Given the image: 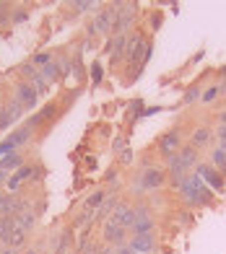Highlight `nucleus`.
Instances as JSON below:
<instances>
[{
	"instance_id": "nucleus-1",
	"label": "nucleus",
	"mask_w": 226,
	"mask_h": 254,
	"mask_svg": "<svg viewBox=\"0 0 226 254\" xmlns=\"http://www.w3.org/2000/svg\"><path fill=\"white\" fill-rule=\"evenodd\" d=\"M198 177H200V182H206L213 192H221L224 190V174H221L219 169L206 166V164H198Z\"/></svg>"
},
{
	"instance_id": "nucleus-2",
	"label": "nucleus",
	"mask_w": 226,
	"mask_h": 254,
	"mask_svg": "<svg viewBox=\"0 0 226 254\" xmlns=\"http://www.w3.org/2000/svg\"><path fill=\"white\" fill-rule=\"evenodd\" d=\"M161 184H164V171L149 169V171H143V174H141L138 190H156V187H161Z\"/></svg>"
},
{
	"instance_id": "nucleus-3",
	"label": "nucleus",
	"mask_w": 226,
	"mask_h": 254,
	"mask_svg": "<svg viewBox=\"0 0 226 254\" xmlns=\"http://www.w3.org/2000/svg\"><path fill=\"white\" fill-rule=\"evenodd\" d=\"M109 221H112V223H117V226H122V228H133L135 210H133V207H117V210L112 213Z\"/></svg>"
},
{
	"instance_id": "nucleus-4",
	"label": "nucleus",
	"mask_w": 226,
	"mask_h": 254,
	"mask_svg": "<svg viewBox=\"0 0 226 254\" xmlns=\"http://www.w3.org/2000/svg\"><path fill=\"white\" fill-rule=\"evenodd\" d=\"M16 101L21 104V107H34V104H37V88L29 86V83L18 86V91H16Z\"/></svg>"
},
{
	"instance_id": "nucleus-5",
	"label": "nucleus",
	"mask_w": 226,
	"mask_h": 254,
	"mask_svg": "<svg viewBox=\"0 0 226 254\" xmlns=\"http://www.w3.org/2000/svg\"><path fill=\"white\" fill-rule=\"evenodd\" d=\"M151 228H153V221L149 218V213L146 210H135V221H133V231L135 234H151Z\"/></svg>"
},
{
	"instance_id": "nucleus-6",
	"label": "nucleus",
	"mask_w": 226,
	"mask_h": 254,
	"mask_svg": "<svg viewBox=\"0 0 226 254\" xmlns=\"http://www.w3.org/2000/svg\"><path fill=\"white\" fill-rule=\"evenodd\" d=\"M125 231H128V228H122V226H117V223L107 221V226H104V239L109 241V244H122V241H125Z\"/></svg>"
},
{
	"instance_id": "nucleus-7",
	"label": "nucleus",
	"mask_w": 226,
	"mask_h": 254,
	"mask_svg": "<svg viewBox=\"0 0 226 254\" xmlns=\"http://www.w3.org/2000/svg\"><path fill=\"white\" fill-rule=\"evenodd\" d=\"M133 249H135V252L149 254V252L153 249V239H151V234H141V236H135V239H133Z\"/></svg>"
},
{
	"instance_id": "nucleus-8",
	"label": "nucleus",
	"mask_w": 226,
	"mask_h": 254,
	"mask_svg": "<svg viewBox=\"0 0 226 254\" xmlns=\"http://www.w3.org/2000/svg\"><path fill=\"white\" fill-rule=\"evenodd\" d=\"M18 117H21V104L13 99V101L5 107V112H3V125H0V127H5L8 122H13V120H18Z\"/></svg>"
},
{
	"instance_id": "nucleus-9",
	"label": "nucleus",
	"mask_w": 226,
	"mask_h": 254,
	"mask_svg": "<svg viewBox=\"0 0 226 254\" xmlns=\"http://www.w3.org/2000/svg\"><path fill=\"white\" fill-rule=\"evenodd\" d=\"M177 145H179V132H169V135H164L161 140H159V148H161L164 153H169V156H172V151H174Z\"/></svg>"
},
{
	"instance_id": "nucleus-10",
	"label": "nucleus",
	"mask_w": 226,
	"mask_h": 254,
	"mask_svg": "<svg viewBox=\"0 0 226 254\" xmlns=\"http://www.w3.org/2000/svg\"><path fill=\"white\" fill-rule=\"evenodd\" d=\"M109 21H112V13H109V10L99 13V16H96V21H94V26H91V31H101V34H107V31H109Z\"/></svg>"
},
{
	"instance_id": "nucleus-11",
	"label": "nucleus",
	"mask_w": 226,
	"mask_h": 254,
	"mask_svg": "<svg viewBox=\"0 0 226 254\" xmlns=\"http://www.w3.org/2000/svg\"><path fill=\"white\" fill-rule=\"evenodd\" d=\"M179 161H182L185 171H187V169H193V166H198V158H195V148H185V151L179 153Z\"/></svg>"
},
{
	"instance_id": "nucleus-12",
	"label": "nucleus",
	"mask_w": 226,
	"mask_h": 254,
	"mask_svg": "<svg viewBox=\"0 0 226 254\" xmlns=\"http://www.w3.org/2000/svg\"><path fill=\"white\" fill-rule=\"evenodd\" d=\"M208 143H211V130H208V127H200V130H195V135H193V145L200 148V145H208Z\"/></svg>"
},
{
	"instance_id": "nucleus-13",
	"label": "nucleus",
	"mask_w": 226,
	"mask_h": 254,
	"mask_svg": "<svg viewBox=\"0 0 226 254\" xmlns=\"http://www.w3.org/2000/svg\"><path fill=\"white\" fill-rule=\"evenodd\" d=\"M211 166L219 169L221 174H226V151H224V148H216V151H213V164Z\"/></svg>"
},
{
	"instance_id": "nucleus-14",
	"label": "nucleus",
	"mask_w": 226,
	"mask_h": 254,
	"mask_svg": "<svg viewBox=\"0 0 226 254\" xmlns=\"http://www.w3.org/2000/svg\"><path fill=\"white\" fill-rule=\"evenodd\" d=\"M10 231H13V221L10 218H0V241H5L10 236Z\"/></svg>"
},
{
	"instance_id": "nucleus-15",
	"label": "nucleus",
	"mask_w": 226,
	"mask_h": 254,
	"mask_svg": "<svg viewBox=\"0 0 226 254\" xmlns=\"http://www.w3.org/2000/svg\"><path fill=\"white\" fill-rule=\"evenodd\" d=\"M34 174V169H29V166H24V169H18L16 174H13V179H10V187H16L18 182H24L26 177H31Z\"/></svg>"
},
{
	"instance_id": "nucleus-16",
	"label": "nucleus",
	"mask_w": 226,
	"mask_h": 254,
	"mask_svg": "<svg viewBox=\"0 0 226 254\" xmlns=\"http://www.w3.org/2000/svg\"><path fill=\"white\" fill-rule=\"evenodd\" d=\"M5 241H8L10 247H21V244H24V231H21V228H16V231H10V236H8Z\"/></svg>"
},
{
	"instance_id": "nucleus-17",
	"label": "nucleus",
	"mask_w": 226,
	"mask_h": 254,
	"mask_svg": "<svg viewBox=\"0 0 226 254\" xmlns=\"http://www.w3.org/2000/svg\"><path fill=\"white\" fill-rule=\"evenodd\" d=\"M141 55H143V39L138 37V39L133 42V50H130V60H133V63H138V60H141Z\"/></svg>"
},
{
	"instance_id": "nucleus-18",
	"label": "nucleus",
	"mask_w": 226,
	"mask_h": 254,
	"mask_svg": "<svg viewBox=\"0 0 226 254\" xmlns=\"http://www.w3.org/2000/svg\"><path fill=\"white\" fill-rule=\"evenodd\" d=\"M10 166H21V158H18L16 153H8L3 161H0V171H3V169H10Z\"/></svg>"
},
{
	"instance_id": "nucleus-19",
	"label": "nucleus",
	"mask_w": 226,
	"mask_h": 254,
	"mask_svg": "<svg viewBox=\"0 0 226 254\" xmlns=\"http://www.w3.org/2000/svg\"><path fill=\"white\" fill-rule=\"evenodd\" d=\"M122 50H125V37H117L115 42H112V47H109V52H112V57H115V60H117V57H120V52Z\"/></svg>"
},
{
	"instance_id": "nucleus-20",
	"label": "nucleus",
	"mask_w": 226,
	"mask_h": 254,
	"mask_svg": "<svg viewBox=\"0 0 226 254\" xmlns=\"http://www.w3.org/2000/svg\"><path fill=\"white\" fill-rule=\"evenodd\" d=\"M31 223H34V215H31V213H26V215H21V218H18V228H21V231L31 228Z\"/></svg>"
},
{
	"instance_id": "nucleus-21",
	"label": "nucleus",
	"mask_w": 226,
	"mask_h": 254,
	"mask_svg": "<svg viewBox=\"0 0 226 254\" xmlns=\"http://www.w3.org/2000/svg\"><path fill=\"white\" fill-rule=\"evenodd\" d=\"M26 137H29V130H21V132H16V135H10V143H13V145L26 143Z\"/></svg>"
},
{
	"instance_id": "nucleus-22",
	"label": "nucleus",
	"mask_w": 226,
	"mask_h": 254,
	"mask_svg": "<svg viewBox=\"0 0 226 254\" xmlns=\"http://www.w3.org/2000/svg\"><path fill=\"white\" fill-rule=\"evenodd\" d=\"M198 86H193V88H187V94H185V104H193V101H198Z\"/></svg>"
},
{
	"instance_id": "nucleus-23",
	"label": "nucleus",
	"mask_w": 226,
	"mask_h": 254,
	"mask_svg": "<svg viewBox=\"0 0 226 254\" xmlns=\"http://www.w3.org/2000/svg\"><path fill=\"white\" fill-rule=\"evenodd\" d=\"M101 202H104V192H96V194H91V200H88V207H96Z\"/></svg>"
},
{
	"instance_id": "nucleus-24",
	"label": "nucleus",
	"mask_w": 226,
	"mask_h": 254,
	"mask_svg": "<svg viewBox=\"0 0 226 254\" xmlns=\"http://www.w3.org/2000/svg\"><path fill=\"white\" fill-rule=\"evenodd\" d=\"M219 91H221L219 86H213V88H208L206 94H203V101H213V99H216V94H219Z\"/></svg>"
},
{
	"instance_id": "nucleus-25",
	"label": "nucleus",
	"mask_w": 226,
	"mask_h": 254,
	"mask_svg": "<svg viewBox=\"0 0 226 254\" xmlns=\"http://www.w3.org/2000/svg\"><path fill=\"white\" fill-rule=\"evenodd\" d=\"M55 73H58V65L50 63L47 67H44V73H42V75H44V78H55Z\"/></svg>"
},
{
	"instance_id": "nucleus-26",
	"label": "nucleus",
	"mask_w": 226,
	"mask_h": 254,
	"mask_svg": "<svg viewBox=\"0 0 226 254\" xmlns=\"http://www.w3.org/2000/svg\"><path fill=\"white\" fill-rule=\"evenodd\" d=\"M47 63H50V55L47 52H42V55L34 57V65H47Z\"/></svg>"
},
{
	"instance_id": "nucleus-27",
	"label": "nucleus",
	"mask_w": 226,
	"mask_h": 254,
	"mask_svg": "<svg viewBox=\"0 0 226 254\" xmlns=\"http://www.w3.org/2000/svg\"><path fill=\"white\" fill-rule=\"evenodd\" d=\"M91 73H94V80H99V78H101V65H99V63H94Z\"/></svg>"
},
{
	"instance_id": "nucleus-28",
	"label": "nucleus",
	"mask_w": 226,
	"mask_h": 254,
	"mask_svg": "<svg viewBox=\"0 0 226 254\" xmlns=\"http://www.w3.org/2000/svg\"><path fill=\"white\" fill-rule=\"evenodd\" d=\"M10 148H13V143H10V140H8V143H0V153H5V151H10Z\"/></svg>"
},
{
	"instance_id": "nucleus-29",
	"label": "nucleus",
	"mask_w": 226,
	"mask_h": 254,
	"mask_svg": "<svg viewBox=\"0 0 226 254\" xmlns=\"http://www.w3.org/2000/svg\"><path fill=\"white\" fill-rule=\"evenodd\" d=\"M78 10H86V8H91V3H75Z\"/></svg>"
},
{
	"instance_id": "nucleus-30",
	"label": "nucleus",
	"mask_w": 226,
	"mask_h": 254,
	"mask_svg": "<svg viewBox=\"0 0 226 254\" xmlns=\"http://www.w3.org/2000/svg\"><path fill=\"white\" fill-rule=\"evenodd\" d=\"M219 120H221V127H226V112H221V114H219Z\"/></svg>"
},
{
	"instance_id": "nucleus-31",
	"label": "nucleus",
	"mask_w": 226,
	"mask_h": 254,
	"mask_svg": "<svg viewBox=\"0 0 226 254\" xmlns=\"http://www.w3.org/2000/svg\"><path fill=\"white\" fill-rule=\"evenodd\" d=\"M0 117H3V109H0ZM0 125H3V120H0Z\"/></svg>"
},
{
	"instance_id": "nucleus-32",
	"label": "nucleus",
	"mask_w": 226,
	"mask_h": 254,
	"mask_svg": "<svg viewBox=\"0 0 226 254\" xmlns=\"http://www.w3.org/2000/svg\"><path fill=\"white\" fill-rule=\"evenodd\" d=\"M0 10H3V5H0ZM0 21H3V13H0Z\"/></svg>"
},
{
	"instance_id": "nucleus-33",
	"label": "nucleus",
	"mask_w": 226,
	"mask_h": 254,
	"mask_svg": "<svg viewBox=\"0 0 226 254\" xmlns=\"http://www.w3.org/2000/svg\"><path fill=\"white\" fill-rule=\"evenodd\" d=\"M120 254H128V249H122V252H120Z\"/></svg>"
},
{
	"instance_id": "nucleus-34",
	"label": "nucleus",
	"mask_w": 226,
	"mask_h": 254,
	"mask_svg": "<svg viewBox=\"0 0 226 254\" xmlns=\"http://www.w3.org/2000/svg\"><path fill=\"white\" fill-rule=\"evenodd\" d=\"M5 254H16V252H5Z\"/></svg>"
}]
</instances>
